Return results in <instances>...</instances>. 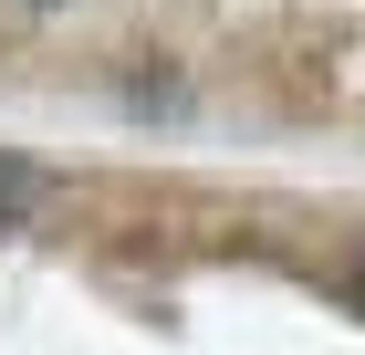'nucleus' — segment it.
<instances>
[{
    "instance_id": "nucleus-1",
    "label": "nucleus",
    "mask_w": 365,
    "mask_h": 355,
    "mask_svg": "<svg viewBox=\"0 0 365 355\" xmlns=\"http://www.w3.org/2000/svg\"><path fill=\"white\" fill-rule=\"evenodd\" d=\"M42 189H53V178H42L31 157H11V146H0V230H11L21 209H42Z\"/></svg>"
},
{
    "instance_id": "nucleus-2",
    "label": "nucleus",
    "mask_w": 365,
    "mask_h": 355,
    "mask_svg": "<svg viewBox=\"0 0 365 355\" xmlns=\"http://www.w3.org/2000/svg\"><path fill=\"white\" fill-rule=\"evenodd\" d=\"M344 293L365 303V230H355V251H344Z\"/></svg>"
},
{
    "instance_id": "nucleus-3",
    "label": "nucleus",
    "mask_w": 365,
    "mask_h": 355,
    "mask_svg": "<svg viewBox=\"0 0 365 355\" xmlns=\"http://www.w3.org/2000/svg\"><path fill=\"white\" fill-rule=\"evenodd\" d=\"M21 11H42V0H21Z\"/></svg>"
}]
</instances>
